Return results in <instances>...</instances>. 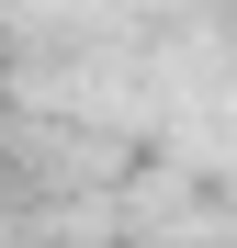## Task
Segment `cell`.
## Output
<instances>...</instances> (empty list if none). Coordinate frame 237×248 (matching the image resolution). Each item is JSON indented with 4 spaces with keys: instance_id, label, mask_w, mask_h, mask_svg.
Instances as JSON below:
<instances>
[{
    "instance_id": "cell-1",
    "label": "cell",
    "mask_w": 237,
    "mask_h": 248,
    "mask_svg": "<svg viewBox=\"0 0 237 248\" xmlns=\"http://www.w3.org/2000/svg\"><path fill=\"white\" fill-rule=\"evenodd\" d=\"M0 113H12V57H0Z\"/></svg>"
}]
</instances>
